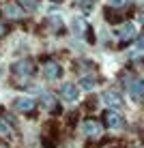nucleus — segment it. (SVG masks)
<instances>
[{"instance_id":"15","label":"nucleus","mask_w":144,"mask_h":148,"mask_svg":"<svg viewBox=\"0 0 144 148\" xmlns=\"http://www.w3.org/2000/svg\"><path fill=\"white\" fill-rule=\"evenodd\" d=\"M0 133H2V135H11V127H9L2 118H0Z\"/></svg>"},{"instance_id":"9","label":"nucleus","mask_w":144,"mask_h":148,"mask_svg":"<svg viewBox=\"0 0 144 148\" xmlns=\"http://www.w3.org/2000/svg\"><path fill=\"white\" fill-rule=\"evenodd\" d=\"M60 95H63L65 101H78L80 97V90L75 84H71V82H65L63 86H60Z\"/></svg>"},{"instance_id":"19","label":"nucleus","mask_w":144,"mask_h":148,"mask_svg":"<svg viewBox=\"0 0 144 148\" xmlns=\"http://www.w3.org/2000/svg\"><path fill=\"white\" fill-rule=\"evenodd\" d=\"M138 49H144V34L138 39Z\"/></svg>"},{"instance_id":"6","label":"nucleus","mask_w":144,"mask_h":148,"mask_svg":"<svg viewBox=\"0 0 144 148\" xmlns=\"http://www.w3.org/2000/svg\"><path fill=\"white\" fill-rule=\"evenodd\" d=\"M125 125V120H123V116L118 114V112L114 110H107L103 114V127H107V129H118V127Z\"/></svg>"},{"instance_id":"5","label":"nucleus","mask_w":144,"mask_h":148,"mask_svg":"<svg viewBox=\"0 0 144 148\" xmlns=\"http://www.w3.org/2000/svg\"><path fill=\"white\" fill-rule=\"evenodd\" d=\"M82 131H84L88 137H99L101 131H103V125L97 122L95 118H86L84 122H82Z\"/></svg>"},{"instance_id":"20","label":"nucleus","mask_w":144,"mask_h":148,"mask_svg":"<svg viewBox=\"0 0 144 148\" xmlns=\"http://www.w3.org/2000/svg\"><path fill=\"white\" fill-rule=\"evenodd\" d=\"M0 73H2V71H0Z\"/></svg>"},{"instance_id":"16","label":"nucleus","mask_w":144,"mask_h":148,"mask_svg":"<svg viewBox=\"0 0 144 148\" xmlns=\"http://www.w3.org/2000/svg\"><path fill=\"white\" fill-rule=\"evenodd\" d=\"M110 4H112V7H125L127 0H110Z\"/></svg>"},{"instance_id":"12","label":"nucleus","mask_w":144,"mask_h":148,"mask_svg":"<svg viewBox=\"0 0 144 148\" xmlns=\"http://www.w3.org/2000/svg\"><path fill=\"white\" fill-rule=\"evenodd\" d=\"M17 4H19V7H22V11L24 13H34V11H37V9H39V0H17Z\"/></svg>"},{"instance_id":"7","label":"nucleus","mask_w":144,"mask_h":148,"mask_svg":"<svg viewBox=\"0 0 144 148\" xmlns=\"http://www.w3.org/2000/svg\"><path fill=\"white\" fill-rule=\"evenodd\" d=\"M116 37L121 39V43L125 45V43H129V41L136 37V24H131V22H125L121 28L116 30Z\"/></svg>"},{"instance_id":"1","label":"nucleus","mask_w":144,"mask_h":148,"mask_svg":"<svg viewBox=\"0 0 144 148\" xmlns=\"http://www.w3.org/2000/svg\"><path fill=\"white\" fill-rule=\"evenodd\" d=\"M34 71H37V67L30 58H22L15 64H11V73L15 77H30V75H34Z\"/></svg>"},{"instance_id":"2","label":"nucleus","mask_w":144,"mask_h":148,"mask_svg":"<svg viewBox=\"0 0 144 148\" xmlns=\"http://www.w3.org/2000/svg\"><path fill=\"white\" fill-rule=\"evenodd\" d=\"M125 86H127V90H129V95L133 97V99H142L144 97V79L131 75V77L125 79Z\"/></svg>"},{"instance_id":"8","label":"nucleus","mask_w":144,"mask_h":148,"mask_svg":"<svg viewBox=\"0 0 144 148\" xmlns=\"http://www.w3.org/2000/svg\"><path fill=\"white\" fill-rule=\"evenodd\" d=\"M101 101H103L110 110H116V108L123 105V99H121V95H118L116 90H105V92L101 95Z\"/></svg>"},{"instance_id":"11","label":"nucleus","mask_w":144,"mask_h":148,"mask_svg":"<svg viewBox=\"0 0 144 148\" xmlns=\"http://www.w3.org/2000/svg\"><path fill=\"white\" fill-rule=\"evenodd\" d=\"M41 105H43V110L52 112V114H58V112H60V108H58V101H56V97H54V95H50V92H45L43 97H41Z\"/></svg>"},{"instance_id":"13","label":"nucleus","mask_w":144,"mask_h":148,"mask_svg":"<svg viewBox=\"0 0 144 148\" xmlns=\"http://www.w3.org/2000/svg\"><path fill=\"white\" fill-rule=\"evenodd\" d=\"M95 84H97V79L92 77V75H84V77H80V86L84 90H92V88H95Z\"/></svg>"},{"instance_id":"10","label":"nucleus","mask_w":144,"mask_h":148,"mask_svg":"<svg viewBox=\"0 0 144 148\" xmlns=\"http://www.w3.org/2000/svg\"><path fill=\"white\" fill-rule=\"evenodd\" d=\"M2 11H4V15H7L9 19H19V17H24L22 7H19V4H15V2H4V4H2Z\"/></svg>"},{"instance_id":"3","label":"nucleus","mask_w":144,"mask_h":148,"mask_svg":"<svg viewBox=\"0 0 144 148\" xmlns=\"http://www.w3.org/2000/svg\"><path fill=\"white\" fill-rule=\"evenodd\" d=\"M13 108L17 112H22V114H30V112H34V108H37V101L32 97H17L13 101Z\"/></svg>"},{"instance_id":"14","label":"nucleus","mask_w":144,"mask_h":148,"mask_svg":"<svg viewBox=\"0 0 144 148\" xmlns=\"http://www.w3.org/2000/svg\"><path fill=\"white\" fill-rule=\"evenodd\" d=\"M105 19H107V22H112V24H118V22H121V17H118L116 13H112V9H105Z\"/></svg>"},{"instance_id":"4","label":"nucleus","mask_w":144,"mask_h":148,"mask_svg":"<svg viewBox=\"0 0 144 148\" xmlns=\"http://www.w3.org/2000/svg\"><path fill=\"white\" fill-rule=\"evenodd\" d=\"M60 73H63V67H60L56 60L48 58V60L43 62V75H45V79H58Z\"/></svg>"},{"instance_id":"17","label":"nucleus","mask_w":144,"mask_h":148,"mask_svg":"<svg viewBox=\"0 0 144 148\" xmlns=\"http://www.w3.org/2000/svg\"><path fill=\"white\" fill-rule=\"evenodd\" d=\"M7 32H9V28H7V26H4V24H2V22H0V37H4V34H7Z\"/></svg>"},{"instance_id":"18","label":"nucleus","mask_w":144,"mask_h":148,"mask_svg":"<svg viewBox=\"0 0 144 148\" xmlns=\"http://www.w3.org/2000/svg\"><path fill=\"white\" fill-rule=\"evenodd\" d=\"M95 105H97V99H88V103H86V108H88V110H92V108H95Z\"/></svg>"}]
</instances>
